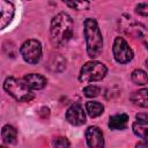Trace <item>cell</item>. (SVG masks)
I'll use <instances>...</instances> for the list:
<instances>
[{"label": "cell", "instance_id": "obj_12", "mask_svg": "<svg viewBox=\"0 0 148 148\" xmlns=\"http://www.w3.org/2000/svg\"><path fill=\"white\" fill-rule=\"evenodd\" d=\"M148 119H136V121L133 123L132 128L134 134H136L139 138L146 140L147 138V131H148Z\"/></svg>", "mask_w": 148, "mask_h": 148}, {"label": "cell", "instance_id": "obj_9", "mask_svg": "<svg viewBox=\"0 0 148 148\" xmlns=\"http://www.w3.org/2000/svg\"><path fill=\"white\" fill-rule=\"evenodd\" d=\"M86 140L89 147L91 148H101L104 146L103 133L97 126H90L86 131Z\"/></svg>", "mask_w": 148, "mask_h": 148}, {"label": "cell", "instance_id": "obj_14", "mask_svg": "<svg viewBox=\"0 0 148 148\" xmlns=\"http://www.w3.org/2000/svg\"><path fill=\"white\" fill-rule=\"evenodd\" d=\"M1 138H2L3 142H6V143L16 142L17 132H16L15 127H13L12 125H5L1 130Z\"/></svg>", "mask_w": 148, "mask_h": 148}, {"label": "cell", "instance_id": "obj_8", "mask_svg": "<svg viewBox=\"0 0 148 148\" xmlns=\"http://www.w3.org/2000/svg\"><path fill=\"white\" fill-rule=\"evenodd\" d=\"M15 8L8 0H0V30L6 28L14 17Z\"/></svg>", "mask_w": 148, "mask_h": 148}, {"label": "cell", "instance_id": "obj_6", "mask_svg": "<svg viewBox=\"0 0 148 148\" xmlns=\"http://www.w3.org/2000/svg\"><path fill=\"white\" fill-rule=\"evenodd\" d=\"M113 56L114 59L120 64H126L132 60L133 51L123 37H117L113 43Z\"/></svg>", "mask_w": 148, "mask_h": 148}, {"label": "cell", "instance_id": "obj_1", "mask_svg": "<svg viewBox=\"0 0 148 148\" xmlns=\"http://www.w3.org/2000/svg\"><path fill=\"white\" fill-rule=\"evenodd\" d=\"M74 22L67 13H59L57 14L52 21L50 27L51 39L56 45L66 44L71 37L73 36Z\"/></svg>", "mask_w": 148, "mask_h": 148}, {"label": "cell", "instance_id": "obj_20", "mask_svg": "<svg viewBox=\"0 0 148 148\" xmlns=\"http://www.w3.org/2000/svg\"><path fill=\"white\" fill-rule=\"evenodd\" d=\"M53 145H54L56 147H68V146H69V142L67 141L66 138H58V139L54 140Z\"/></svg>", "mask_w": 148, "mask_h": 148}, {"label": "cell", "instance_id": "obj_3", "mask_svg": "<svg viewBox=\"0 0 148 148\" xmlns=\"http://www.w3.org/2000/svg\"><path fill=\"white\" fill-rule=\"evenodd\" d=\"M3 89L20 102H29L34 98L31 89L25 84L23 80L16 77H7L3 82Z\"/></svg>", "mask_w": 148, "mask_h": 148}, {"label": "cell", "instance_id": "obj_10", "mask_svg": "<svg viewBox=\"0 0 148 148\" xmlns=\"http://www.w3.org/2000/svg\"><path fill=\"white\" fill-rule=\"evenodd\" d=\"M23 81L25 82V84L31 89V90H39L43 89L46 86V79L37 73H30L27 74L23 77Z\"/></svg>", "mask_w": 148, "mask_h": 148}, {"label": "cell", "instance_id": "obj_16", "mask_svg": "<svg viewBox=\"0 0 148 148\" xmlns=\"http://www.w3.org/2000/svg\"><path fill=\"white\" fill-rule=\"evenodd\" d=\"M132 81L135 83V84H139V86H145L147 84V74L145 71L142 69H134L132 72Z\"/></svg>", "mask_w": 148, "mask_h": 148}, {"label": "cell", "instance_id": "obj_19", "mask_svg": "<svg viewBox=\"0 0 148 148\" xmlns=\"http://www.w3.org/2000/svg\"><path fill=\"white\" fill-rule=\"evenodd\" d=\"M136 13H139L141 16L146 17L148 15V6L146 3H139L136 6Z\"/></svg>", "mask_w": 148, "mask_h": 148}, {"label": "cell", "instance_id": "obj_4", "mask_svg": "<svg viewBox=\"0 0 148 148\" xmlns=\"http://www.w3.org/2000/svg\"><path fill=\"white\" fill-rule=\"evenodd\" d=\"M106 72L108 68L104 64L99 61H88L82 66L79 79L81 82H86V83L95 82L104 79Z\"/></svg>", "mask_w": 148, "mask_h": 148}, {"label": "cell", "instance_id": "obj_17", "mask_svg": "<svg viewBox=\"0 0 148 148\" xmlns=\"http://www.w3.org/2000/svg\"><path fill=\"white\" fill-rule=\"evenodd\" d=\"M68 7L76 9V10H86L89 8L88 0H62Z\"/></svg>", "mask_w": 148, "mask_h": 148}, {"label": "cell", "instance_id": "obj_13", "mask_svg": "<svg viewBox=\"0 0 148 148\" xmlns=\"http://www.w3.org/2000/svg\"><path fill=\"white\" fill-rule=\"evenodd\" d=\"M131 101L133 102L134 105L141 106V108H147L148 105V99H147V89L143 88L141 90L134 91L131 95Z\"/></svg>", "mask_w": 148, "mask_h": 148}, {"label": "cell", "instance_id": "obj_5", "mask_svg": "<svg viewBox=\"0 0 148 148\" xmlns=\"http://www.w3.org/2000/svg\"><path fill=\"white\" fill-rule=\"evenodd\" d=\"M20 52L24 61L37 64L42 58V45L37 39H28L22 44Z\"/></svg>", "mask_w": 148, "mask_h": 148}, {"label": "cell", "instance_id": "obj_18", "mask_svg": "<svg viewBox=\"0 0 148 148\" xmlns=\"http://www.w3.org/2000/svg\"><path fill=\"white\" fill-rule=\"evenodd\" d=\"M99 92H101V89L97 86H94V84H89V86L83 88V94L87 97H96V96L99 95Z\"/></svg>", "mask_w": 148, "mask_h": 148}, {"label": "cell", "instance_id": "obj_11", "mask_svg": "<svg viewBox=\"0 0 148 148\" xmlns=\"http://www.w3.org/2000/svg\"><path fill=\"white\" fill-rule=\"evenodd\" d=\"M127 123H128V116L126 113H118L110 117L109 127L111 130L119 131V130H124L127 126Z\"/></svg>", "mask_w": 148, "mask_h": 148}, {"label": "cell", "instance_id": "obj_2", "mask_svg": "<svg viewBox=\"0 0 148 148\" xmlns=\"http://www.w3.org/2000/svg\"><path fill=\"white\" fill-rule=\"evenodd\" d=\"M83 32L86 37L87 53L90 58H96L103 50V38L97 22L94 18H86L83 23Z\"/></svg>", "mask_w": 148, "mask_h": 148}, {"label": "cell", "instance_id": "obj_15", "mask_svg": "<svg viewBox=\"0 0 148 148\" xmlns=\"http://www.w3.org/2000/svg\"><path fill=\"white\" fill-rule=\"evenodd\" d=\"M103 110H104V106L98 102L91 101V102H87L86 103V111L91 118L101 116L103 113Z\"/></svg>", "mask_w": 148, "mask_h": 148}, {"label": "cell", "instance_id": "obj_7", "mask_svg": "<svg viewBox=\"0 0 148 148\" xmlns=\"http://www.w3.org/2000/svg\"><path fill=\"white\" fill-rule=\"evenodd\" d=\"M66 119L69 124L74 126H80L86 123V113L80 104H73L68 108L66 112Z\"/></svg>", "mask_w": 148, "mask_h": 148}]
</instances>
